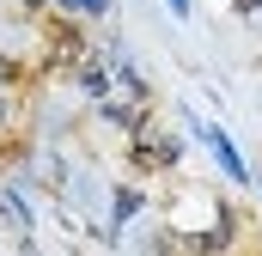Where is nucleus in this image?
<instances>
[{
  "mask_svg": "<svg viewBox=\"0 0 262 256\" xmlns=\"http://www.w3.org/2000/svg\"><path fill=\"white\" fill-rule=\"evenodd\" d=\"M0 116H6V98H0Z\"/></svg>",
  "mask_w": 262,
  "mask_h": 256,
  "instance_id": "obj_7",
  "label": "nucleus"
},
{
  "mask_svg": "<svg viewBox=\"0 0 262 256\" xmlns=\"http://www.w3.org/2000/svg\"><path fill=\"white\" fill-rule=\"evenodd\" d=\"M61 6H79V12H110V0H61Z\"/></svg>",
  "mask_w": 262,
  "mask_h": 256,
  "instance_id": "obj_5",
  "label": "nucleus"
},
{
  "mask_svg": "<svg viewBox=\"0 0 262 256\" xmlns=\"http://www.w3.org/2000/svg\"><path fill=\"white\" fill-rule=\"evenodd\" d=\"M183 122H189V134H201V140H207V146H213V159H220V165H226V177H232V183H256V171H250V165H244V159H238V146H232V140H226V128H213V122H201L195 110H183Z\"/></svg>",
  "mask_w": 262,
  "mask_h": 256,
  "instance_id": "obj_1",
  "label": "nucleus"
},
{
  "mask_svg": "<svg viewBox=\"0 0 262 256\" xmlns=\"http://www.w3.org/2000/svg\"><path fill=\"white\" fill-rule=\"evenodd\" d=\"M134 214H140V195H116V226H122V220H134Z\"/></svg>",
  "mask_w": 262,
  "mask_h": 256,
  "instance_id": "obj_4",
  "label": "nucleus"
},
{
  "mask_svg": "<svg viewBox=\"0 0 262 256\" xmlns=\"http://www.w3.org/2000/svg\"><path fill=\"white\" fill-rule=\"evenodd\" d=\"M0 214H12V226H18V232H31V207H25L12 189H0Z\"/></svg>",
  "mask_w": 262,
  "mask_h": 256,
  "instance_id": "obj_2",
  "label": "nucleus"
},
{
  "mask_svg": "<svg viewBox=\"0 0 262 256\" xmlns=\"http://www.w3.org/2000/svg\"><path fill=\"white\" fill-rule=\"evenodd\" d=\"M79 86H85V92H92V98H104V92H110V73H98V67H92V73H85V79H79Z\"/></svg>",
  "mask_w": 262,
  "mask_h": 256,
  "instance_id": "obj_3",
  "label": "nucleus"
},
{
  "mask_svg": "<svg viewBox=\"0 0 262 256\" xmlns=\"http://www.w3.org/2000/svg\"><path fill=\"white\" fill-rule=\"evenodd\" d=\"M171 6V18H189V0H165Z\"/></svg>",
  "mask_w": 262,
  "mask_h": 256,
  "instance_id": "obj_6",
  "label": "nucleus"
}]
</instances>
